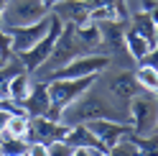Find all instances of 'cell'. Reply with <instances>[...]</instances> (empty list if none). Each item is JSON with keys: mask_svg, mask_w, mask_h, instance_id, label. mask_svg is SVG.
<instances>
[{"mask_svg": "<svg viewBox=\"0 0 158 156\" xmlns=\"http://www.w3.org/2000/svg\"><path fill=\"white\" fill-rule=\"evenodd\" d=\"M10 56H13V54H10ZM10 56H5V54H3V51H0V67H3V64H5V62H8V59H10Z\"/></svg>", "mask_w": 158, "mask_h": 156, "instance_id": "obj_18", "label": "cell"}, {"mask_svg": "<svg viewBox=\"0 0 158 156\" xmlns=\"http://www.w3.org/2000/svg\"><path fill=\"white\" fill-rule=\"evenodd\" d=\"M0 105H3V100H0Z\"/></svg>", "mask_w": 158, "mask_h": 156, "instance_id": "obj_19", "label": "cell"}, {"mask_svg": "<svg viewBox=\"0 0 158 156\" xmlns=\"http://www.w3.org/2000/svg\"><path fill=\"white\" fill-rule=\"evenodd\" d=\"M23 113L28 118H36V115H46V110L51 108V102H48V90H46V82L36 80L31 82V90H28L26 100L21 102Z\"/></svg>", "mask_w": 158, "mask_h": 156, "instance_id": "obj_6", "label": "cell"}, {"mask_svg": "<svg viewBox=\"0 0 158 156\" xmlns=\"http://www.w3.org/2000/svg\"><path fill=\"white\" fill-rule=\"evenodd\" d=\"M133 74H135V82H138L140 90H145V92H156L158 90V69H156V67L138 64Z\"/></svg>", "mask_w": 158, "mask_h": 156, "instance_id": "obj_12", "label": "cell"}, {"mask_svg": "<svg viewBox=\"0 0 158 156\" xmlns=\"http://www.w3.org/2000/svg\"><path fill=\"white\" fill-rule=\"evenodd\" d=\"M48 26H51V11H48L46 18H41V21H36V23L5 28V31H8V38H10V51H13V54H21V51H26V49H31L38 38L48 31Z\"/></svg>", "mask_w": 158, "mask_h": 156, "instance_id": "obj_4", "label": "cell"}, {"mask_svg": "<svg viewBox=\"0 0 158 156\" xmlns=\"http://www.w3.org/2000/svg\"><path fill=\"white\" fill-rule=\"evenodd\" d=\"M26 154H31V156H48V151H46V143H44V141H28V146H26Z\"/></svg>", "mask_w": 158, "mask_h": 156, "instance_id": "obj_15", "label": "cell"}, {"mask_svg": "<svg viewBox=\"0 0 158 156\" xmlns=\"http://www.w3.org/2000/svg\"><path fill=\"white\" fill-rule=\"evenodd\" d=\"M3 8H5V0H0V28H3Z\"/></svg>", "mask_w": 158, "mask_h": 156, "instance_id": "obj_17", "label": "cell"}, {"mask_svg": "<svg viewBox=\"0 0 158 156\" xmlns=\"http://www.w3.org/2000/svg\"><path fill=\"white\" fill-rule=\"evenodd\" d=\"M79 54H87L84 49H82V44L77 41V33H74V26L72 23H64L61 26V31H59V36H56V41H54V46H51V54H48V59L38 67V80H44L46 74H51L54 69H59V67H64L66 62H72L74 56H79Z\"/></svg>", "mask_w": 158, "mask_h": 156, "instance_id": "obj_1", "label": "cell"}, {"mask_svg": "<svg viewBox=\"0 0 158 156\" xmlns=\"http://www.w3.org/2000/svg\"><path fill=\"white\" fill-rule=\"evenodd\" d=\"M5 131L10 136H18V138H26V131H28V115L26 113H10V118L5 123Z\"/></svg>", "mask_w": 158, "mask_h": 156, "instance_id": "obj_13", "label": "cell"}, {"mask_svg": "<svg viewBox=\"0 0 158 156\" xmlns=\"http://www.w3.org/2000/svg\"><path fill=\"white\" fill-rule=\"evenodd\" d=\"M28 90H31V74L23 69V72H18L15 77H10V82H8V102L21 105L26 100Z\"/></svg>", "mask_w": 158, "mask_h": 156, "instance_id": "obj_10", "label": "cell"}, {"mask_svg": "<svg viewBox=\"0 0 158 156\" xmlns=\"http://www.w3.org/2000/svg\"><path fill=\"white\" fill-rule=\"evenodd\" d=\"M48 15V8L44 0H5L3 8V28L28 26Z\"/></svg>", "mask_w": 158, "mask_h": 156, "instance_id": "obj_3", "label": "cell"}, {"mask_svg": "<svg viewBox=\"0 0 158 156\" xmlns=\"http://www.w3.org/2000/svg\"><path fill=\"white\" fill-rule=\"evenodd\" d=\"M123 46H125V51H127V56L138 64L143 59V56L151 51V49H156L148 38L143 36V33H138L135 28H125V33H123Z\"/></svg>", "mask_w": 158, "mask_h": 156, "instance_id": "obj_8", "label": "cell"}, {"mask_svg": "<svg viewBox=\"0 0 158 156\" xmlns=\"http://www.w3.org/2000/svg\"><path fill=\"white\" fill-rule=\"evenodd\" d=\"M51 13L61 18V23H72V26L89 21V5H87V0H61V3H56L51 8Z\"/></svg>", "mask_w": 158, "mask_h": 156, "instance_id": "obj_7", "label": "cell"}, {"mask_svg": "<svg viewBox=\"0 0 158 156\" xmlns=\"http://www.w3.org/2000/svg\"><path fill=\"white\" fill-rule=\"evenodd\" d=\"M84 125L92 131V136L105 146L107 151H110L120 138H125V136L130 133V123H125V120H112V118H94V120H87Z\"/></svg>", "mask_w": 158, "mask_h": 156, "instance_id": "obj_5", "label": "cell"}, {"mask_svg": "<svg viewBox=\"0 0 158 156\" xmlns=\"http://www.w3.org/2000/svg\"><path fill=\"white\" fill-rule=\"evenodd\" d=\"M74 33H77V41L82 44V49L87 54L97 51V49L102 46V31H100V23H94V21H87V23L74 26Z\"/></svg>", "mask_w": 158, "mask_h": 156, "instance_id": "obj_9", "label": "cell"}, {"mask_svg": "<svg viewBox=\"0 0 158 156\" xmlns=\"http://www.w3.org/2000/svg\"><path fill=\"white\" fill-rule=\"evenodd\" d=\"M156 120H158V108H156V92L140 90L130 100L127 110V123L135 136H153L156 133Z\"/></svg>", "mask_w": 158, "mask_h": 156, "instance_id": "obj_2", "label": "cell"}, {"mask_svg": "<svg viewBox=\"0 0 158 156\" xmlns=\"http://www.w3.org/2000/svg\"><path fill=\"white\" fill-rule=\"evenodd\" d=\"M127 21H130V28H135L138 33H143L156 46V15L153 13H130Z\"/></svg>", "mask_w": 158, "mask_h": 156, "instance_id": "obj_11", "label": "cell"}, {"mask_svg": "<svg viewBox=\"0 0 158 156\" xmlns=\"http://www.w3.org/2000/svg\"><path fill=\"white\" fill-rule=\"evenodd\" d=\"M46 151H48V156H72L74 154V146L66 143L64 138H56L51 143H46Z\"/></svg>", "mask_w": 158, "mask_h": 156, "instance_id": "obj_14", "label": "cell"}, {"mask_svg": "<svg viewBox=\"0 0 158 156\" xmlns=\"http://www.w3.org/2000/svg\"><path fill=\"white\" fill-rule=\"evenodd\" d=\"M44 3H46V8H48V11H51V8H54L56 3H61V0H44Z\"/></svg>", "mask_w": 158, "mask_h": 156, "instance_id": "obj_16", "label": "cell"}]
</instances>
